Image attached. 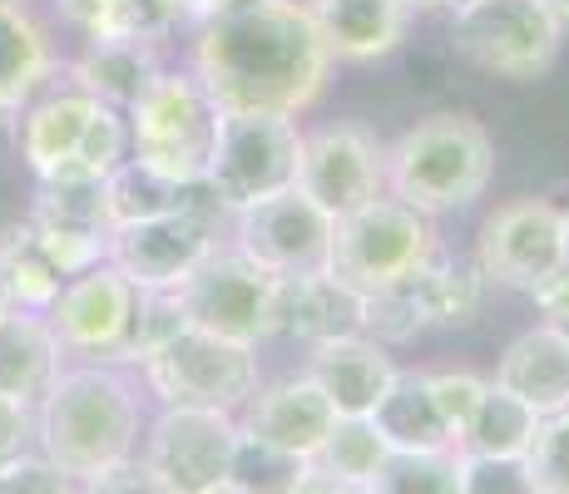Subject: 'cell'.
Segmentation results:
<instances>
[{
  "instance_id": "4dcf8cb0",
  "label": "cell",
  "mask_w": 569,
  "mask_h": 494,
  "mask_svg": "<svg viewBox=\"0 0 569 494\" xmlns=\"http://www.w3.org/2000/svg\"><path fill=\"white\" fill-rule=\"evenodd\" d=\"M193 189L183 183L163 179V173L144 169L139 159H124L114 173L104 179V208H109V233L124 223H144V218H163V213H179L189 203Z\"/></svg>"
},
{
  "instance_id": "d6a6232c",
  "label": "cell",
  "mask_w": 569,
  "mask_h": 494,
  "mask_svg": "<svg viewBox=\"0 0 569 494\" xmlns=\"http://www.w3.org/2000/svg\"><path fill=\"white\" fill-rule=\"evenodd\" d=\"M308 470H312V460L258 441V435H248L238 425V445H233V460H228V485L238 494H292Z\"/></svg>"
},
{
  "instance_id": "c3c4849f",
  "label": "cell",
  "mask_w": 569,
  "mask_h": 494,
  "mask_svg": "<svg viewBox=\"0 0 569 494\" xmlns=\"http://www.w3.org/2000/svg\"><path fill=\"white\" fill-rule=\"evenodd\" d=\"M10 312V296H6V282H0V316Z\"/></svg>"
},
{
  "instance_id": "d590c367",
  "label": "cell",
  "mask_w": 569,
  "mask_h": 494,
  "mask_svg": "<svg viewBox=\"0 0 569 494\" xmlns=\"http://www.w3.org/2000/svg\"><path fill=\"white\" fill-rule=\"evenodd\" d=\"M530 494H569V411L545 415L530 450L520 460Z\"/></svg>"
},
{
  "instance_id": "f6af8a7d",
  "label": "cell",
  "mask_w": 569,
  "mask_h": 494,
  "mask_svg": "<svg viewBox=\"0 0 569 494\" xmlns=\"http://www.w3.org/2000/svg\"><path fill=\"white\" fill-rule=\"evenodd\" d=\"M540 6H545V10H550V16H555V20H560V26H565V30H569V0H540Z\"/></svg>"
},
{
  "instance_id": "83f0119b",
  "label": "cell",
  "mask_w": 569,
  "mask_h": 494,
  "mask_svg": "<svg viewBox=\"0 0 569 494\" xmlns=\"http://www.w3.org/2000/svg\"><path fill=\"white\" fill-rule=\"evenodd\" d=\"M84 40H169L189 20V0H70Z\"/></svg>"
},
{
  "instance_id": "52a82bcc",
  "label": "cell",
  "mask_w": 569,
  "mask_h": 494,
  "mask_svg": "<svg viewBox=\"0 0 569 494\" xmlns=\"http://www.w3.org/2000/svg\"><path fill=\"white\" fill-rule=\"evenodd\" d=\"M183 322L238 346H262L282 332V278L248 262L233 243H218L179 282Z\"/></svg>"
},
{
  "instance_id": "ac0fdd59",
  "label": "cell",
  "mask_w": 569,
  "mask_h": 494,
  "mask_svg": "<svg viewBox=\"0 0 569 494\" xmlns=\"http://www.w3.org/2000/svg\"><path fill=\"white\" fill-rule=\"evenodd\" d=\"M238 425H243L248 435H258V441L312 460L317 445L327 441V431L337 425V411H332V401L312 386L308 371H292V376H278L248 395V405L238 411Z\"/></svg>"
},
{
  "instance_id": "f35d334b",
  "label": "cell",
  "mask_w": 569,
  "mask_h": 494,
  "mask_svg": "<svg viewBox=\"0 0 569 494\" xmlns=\"http://www.w3.org/2000/svg\"><path fill=\"white\" fill-rule=\"evenodd\" d=\"M466 494H530L520 465L506 460H466Z\"/></svg>"
},
{
  "instance_id": "e0dca14e",
  "label": "cell",
  "mask_w": 569,
  "mask_h": 494,
  "mask_svg": "<svg viewBox=\"0 0 569 494\" xmlns=\"http://www.w3.org/2000/svg\"><path fill=\"white\" fill-rule=\"evenodd\" d=\"M134 316V288L114 262H94L90 272H74L60 282L46 322L64 356L80 361H109L114 366Z\"/></svg>"
},
{
  "instance_id": "ab89813d",
  "label": "cell",
  "mask_w": 569,
  "mask_h": 494,
  "mask_svg": "<svg viewBox=\"0 0 569 494\" xmlns=\"http://www.w3.org/2000/svg\"><path fill=\"white\" fill-rule=\"evenodd\" d=\"M80 494H163L159 490V480L144 470V460H124V465H114V470H104V475H94V480H84Z\"/></svg>"
},
{
  "instance_id": "7c38bea8",
  "label": "cell",
  "mask_w": 569,
  "mask_h": 494,
  "mask_svg": "<svg viewBox=\"0 0 569 494\" xmlns=\"http://www.w3.org/2000/svg\"><path fill=\"white\" fill-rule=\"evenodd\" d=\"M302 129L288 114H223L213 163H208V193L233 218L238 208L272 198L298 183Z\"/></svg>"
},
{
  "instance_id": "ee69618b",
  "label": "cell",
  "mask_w": 569,
  "mask_h": 494,
  "mask_svg": "<svg viewBox=\"0 0 569 494\" xmlns=\"http://www.w3.org/2000/svg\"><path fill=\"white\" fill-rule=\"evenodd\" d=\"M228 6H238V0H189V20L199 26V20L218 16V10H228Z\"/></svg>"
},
{
  "instance_id": "6da1fadb",
  "label": "cell",
  "mask_w": 569,
  "mask_h": 494,
  "mask_svg": "<svg viewBox=\"0 0 569 494\" xmlns=\"http://www.w3.org/2000/svg\"><path fill=\"white\" fill-rule=\"evenodd\" d=\"M308 0H238L199 20L189 70L223 114H308L332 74Z\"/></svg>"
},
{
  "instance_id": "2e32d148",
  "label": "cell",
  "mask_w": 569,
  "mask_h": 494,
  "mask_svg": "<svg viewBox=\"0 0 569 494\" xmlns=\"http://www.w3.org/2000/svg\"><path fill=\"white\" fill-rule=\"evenodd\" d=\"M298 193H308L327 218H347L387 193V144L362 124H322L302 134Z\"/></svg>"
},
{
  "instance_id": "8d00e7d4",
  "label": "cell",
  "mask_w": 569,
  "mask_h": 494,
  "mask_svg": "<svg viewBox=\"0 0 569 494\" xmlns=\"http://www.w3.org/2000/svg\"><path fill=\"white\" fill-rule=\"evenodd\" d=\"M421 376H426V391H431L436 411H441L446 431H451V441H456V431L476 415L490 376H476V371H466V366H431V371H421Z\"/></svg>"
},
{
  "instance_id": "5b68a950",
  "label": "cell",
  "mask_w": 569,
  "mask_h": 494,
  "mask_svg": "<svg viewBox=\"0 0 569 494\" xmlns=\"http://www.w3.org/2000/svg\"><path fill=\"white\" fill-rule=\"evenodd\" d=\"M124 119H129V159L183 183V189L208 179L218 134H223V109H218V99L203 90V80L189 64L183 70L163 64L144 84V94L124 109Z\"/></svg>"
},
{
  "instance_id": "7dc6e473",
  "label": "cell",
  "mask_w": 569,
  "mask_h": 494,
  "mask_svg": "<svg viewBox=\"0 0 569 494\" xmlns=\"http://www.w3.org/2000/svg\"><path fill=\"white\" fill-rule=\"evenodd\" d=\"M203 494H238L233 485H228V480H223V485H213V490H203Z\"/></svg>"
},
{
  "instance_id": "7402d4cb",
  "label": "cell",
  "mask_w": 569,
  "mask_h": 494,
  "mask_svg": "<svg viewBox=\"0 0 569 494\" xmlns=\"http://www.w3.org/2000/svg\"><path fill=\"white\" fill-rule=\"evenodd\" d=\"M367 296L347 288L337 272H308V278H282V332L302 346L332 342V336L362 332Z\"/></svg>"
},
{
  "instance_id": "b9f144b4",
  "label": "cell",
  "mask_w": 569,
  "mask_h": 494,
  "mask_svg": "<svg viewBox=\"0 0 569 494\" xmlns=\"http://www.w3.org/2000/svg\"><path fill=\"white\" fill-rule=\"evenodd\" d=\"M530 296H535V306H540V322L555 326V332L569 342V262L555 272L550 282H545L540 292H530Z\"/></svg>"
},
{
  "instance_id": "5bb4252c",
  "label": "cell",
  "mask_w": 569,
  "mask_h": 494,
  "mask_svg": "<svg viewBox=\"0 0 569 494\" xmlns=\"http://www.w3.org/2000/svg\"><path fill=\"white\" fill-rule=\"evenodd\" d=\"M332 228L337 218H327L308 193L282 189L238 208L228 218V243L248 262L268 268L272 278H308V272H322L332 258Z\"/></svg>"
},
{
  "instance_id": "681fc988",
  "label": "cell",
  "mask_w": 569,
  "mask_h": 494,
  "mask_svg": "<svg viewBox=\"0 0 569 494\" xmlns=\"http://www.w3.org/2000/svg\"><path fill=\"white\" fill-rule=\"evenodd\" d=\"M565 258H569V203H565Z\"/></svg>"
},
{
  "instance_id": "d4e9b609",
  "label": "cell",
  "mask_w": 569,
  "mask_h": 494,
  "mask_svg": "<svg viewBox=\"0 0 569 494\" xmlns=\"http://www.w3.org/2000/svg\"><path fill=\"white\" fill-rule=\"evenodd\" d=\"M60 366H64V351L54 342L46 316L10 306L0 316V395H10L20 405H36L50 391V381L60 376Z\"/></svg>"
},
{
  "instance_id": "74e56055",
  "label": "cell",
  "mask_w": 569,
  "mask_h": 494,
  "mask_svg": "<svg viewBox=\"0 0 569 494\" xmlns=\"http://www.w3.org/2000/svg\"><path fill=\"white\" fill-rule=\"evenodd\" d=\"M0 494H80V485L60 475L40 450H26L16 460H0Z\"/></svg>"
},
{
  "instance_id": "60d3db41",
  "label": "cell",
  "mask_w": 569,
  "mask_h": 494,
  "mask_svg": "<svg viewBox=\"0 0 569 494\" xmlns=\"http://www.w3.org/2000/svg\"><path fill=\"white\" fill-rule=\"evenodd\" d=\"M36 445V405L0 395V460H16Z\"/></svg>"
},
{
  "instance_id": "ba28073f",
  "label": "cell",
  "mask_w": 569,
  "mask_h": 494,
  "mask_svg": "<svg viewBox=\"0 0 569 494\" xmlns=\"http://www.w3.org/2000/svg\"><path fill=\"white\" fill-rule=\"evenodd\" d=\"M451 46L480 74L525 84L555 70L565 26L540 0H470L451 10Z\"/></svg>"
},
{
  "instance_id": "9a60e30c",
  "label": "cell",
  "mask_w": 569,
  "mask_h": 494,
  "mask_svg": "<svg viewBox=\"0 0 569 494\" xmlns=\"http://www.w3.org/2000/svg\"><path fill=\"white\" fill-rule=\"evenodd\" d=\"M144 470L163 494H203L228 480V460L238 445V415L199 411V405H163L144 435Z\"/></svg>"
},
{
  "instance_id": "3957f363",
  "label": "cell",
  "mask_w": 569,
  "mask_h": 494,
  "mask_svg": "<svg viewBox=\"0 0 569 494\" xmlns=\"http://www.w3.org/2000/svg\"><path fill=\"white\" fill-rule=\"evenodd\" d=\"M496 179V139L476 114H426L387 144V198L426 218L466 213Z\"/></svg>"
},
{
  "instance_id": "cb8c5ba5",
  "label": "cell",
  "mask_w": 569,
  "mask_h": 494,
  "mask_svg": "<svg viewBox=\"0 0 569 494\" xmlns=\"http://www.w3.org/2000/svg\"><path fill=\"white\" fill-rule=\"evenodd\" d=\"M159 70H163L159 40H84V50L70 60V80L114 109L134 104Z\"/></svg>"
},
{
  "instance_id": "484cf974",
  "label": "cell",
  "mask_w": 569,
  "mask_h": 494,
  "mask_svg": "<svg viewBox=\"0 0 569 494\" xmlns=\"http://www.w3.org/2000/svg\"><path fill=\"white\" fill-rule=\"evenodd\" d=\"M535 431H540V415H535L520 395H510L506 386L490 381L486 395H480V405H476V415L456 431L451 450L461 460H506V465H520L525 450L535 441Z\"/></svg>"
},
{
  "instance_id": "f546056e",
  "label": "cell",
  "mask_w": 569,
  "mask_h": 494,
  "mask_svg": "<svg viewBox=\"0 0 569 494\" xmlns=\"http://www.w3.org/2000/svg\"><path fill=\"white\" fill-rule=\"evenodd\" d=\"M0 282H6V296L10 306H20V312H50L54 292H60V272H54V262L46 258V248L36 243V233H30V223H10L6 233H0Z\"/></svg>"
},
{
  "instance_id": "4316f807",
  "label": "cell",
  "mask_w": 569,
  "mask_h": 494,
  "mask_svg": "<svg viewBox=\"0 0 569 494\" xmlns=\"http://www.w3.org/2000/svg\"><path fill=\"white\" fill-rule=\"evenodd\" d=\"M381 441L391 445V455H431V450H451V431H446L441 411H436L431 391H426L421 371H397L391 391L381 395V405L371 411Z\"/></svg>"
},
{
  "instance_id": "f1b7e54d",
  "label": "cell",
  "mask_w": 569,
  "mask_h": 494,
  "mask_svg": "<svg viewBox=\"0 0 569 494\" xmlns=\"http://www.w3.org/2000/svg\"><path fill=\"white\" fill-rule=\"evenodd\" d=\"M26 223L30 228H50V233H94V238H109L104 179H40Z\"/></svg>"
},
{
  "instance_id": "7bdbcfd3",
  "label": "cell",
  "mask_w": 569,
  "mask_h": 494,
  "mask_svg": "<svg viewBox=\"0 0 569 494\" xmlns=\"http://www.w3.org/2000/svg\"><path fill=\"white\" fill-rule=\"evenodd\" d=\"M292 494H367V490L362 485H347V480L322 475V470H308V475H302V485L292 490Z\"/></svg>"
},
{
  "instance_id": "277c9868",
  "label": "cell",
  "mask_w": 569,
  "mask_h": 494,
  "mask_svg": "<svg viewBox=\"0 0 569 494\" xmlns=\"http://www.w3.org/2000/svg\"><path fill=\"white\" fill-rule=\"evenodd\" d=\"M16 144L40 179H109L129 159L124 109L100 104L74 80H50L16 119Z\"/></svg>"
},
{
  "instance_id": "8fae6325",
  "label": "cell",
  "mask_w": 569,
  "mask_h": 494,
  "mask_svg": "<svg viewBox=\"0 0 569 494\" xmlns=\"http://www.w3.org/2000/svg\"><path fill=\"white\" fill-rule=\"evenodd\" d=\"M486 302V278L476 262H456L436 252L421 272L387 292H371L362 306V332L381 346L416 342L421 332H451V326H470Z\"/></svg>"
},
{
  "instance_id": "603a6c76",
  "label": "cell",
  "mask_w": 569,
  "mask_h": 494,
  "mask_svg": "<svg viewBox=\"0 0 569 494\" xmlns=\"http://www.w3.org/2000/svg\"><path fill=\"white\" fill-rule=\"evenodd\" d=\"M50 30L36 20L26 0H0V119L20 114L54 80Z\"/></svg>"
},
{
  "instance_id": "30bf717a",
  "label": "cell",
  "mask_w": 569,
  "mask_h": 494,
  "mask_svg": "<svg viewBox=\"0 0 569 494\" xmlns=\"http://www.w3.org/2000/svg\"><path fill=\"white\" fill-rule=\"evenodd\" d=\"M149 395L159 405H199V411H228L238 415L248 395L262 386L258 371V346H238L223 336H208L199 326H183L169 346L139 366Z\"/></svg>"
},
{
  "instance_id": "836d02e7",
  "label": "cell",
  "mask_w": 569,
  "mask_h": 494,
  "mask_svg": "<svg viewBox=\"0 0 569 494\" xmlns=\"http://www.w3.org/2000/svg\"><path fill=\"white\" fill-rule=\"evenodd\" d=\"M367 494H466V460L456 450L431 455H391Z\"/></svg>"
},
{
  "instance_id": "9c48e42d",
  "label": "cell",
  "mask_w": 569,
  "mask_h": 494,
  "mask_svg": "<svg viewBox=\"0 0 569 494\" xmlns=\"http://www.w3.org/2000/svg\"><path fill=\"white\" fill-rule=\"evenodd\" d=\"M223 223H228L223 203L208 193V183H193L189 203L179 213L114 228L104 262H114L134 292H179V282L218 248V228Z\"/></svg>"
},
{
  "instance_id": "bcb514c9",
  "label": "cell",
  "mask_w": 569,
  "mask_h": 494,
  "mask_svg": "<svg viewBox=\"0 0 569 494\" xmlns=\"http://www.w3.org/2000/svg\"><path fill=\"white\" fill-rule=\"evenodd\" d=\"M407 10H411V16H416V10H421V16H426V10H451V0H407Z\"/></svg>"
},
{
  "instance_id": "e575fe53",
  "label": "cell",
  "mask_w": 569,
  "mask_h": 494,
  "mask_svg": "<svg viewBox=\"0 0 569 494\" xmlns=\"http://www.w3.org/2000/svg\"><path fill=\"white\" fill-rule=\"evenodd\" d=\"M183 306H179V292H134V316H129V336H124V351L119 361L124 366H144L159 346H169L173 336L183 332Z\"/></svg>"
},
{
  "instance_id": "44dd1931",
  "label": "cell",
  "mask_w": 569,
  "mask_h": 494,
  "mask_svg": "<svg viewBox=\"0 0 569 494\" xmlns=\"http://www.w3.org/2000/svg\"><path fill=\"white\" fill-rule=\"evenodd\" d=\"M317 30H322L332 60L371 64L387 60L407 40L411 10L407 0H308Z\"/></svg>"
},
{
  "instance_id": "d6986e66",
  "label": "cell",
  "mask_w": 569,
  "mask_h": 494,
  "mask_svg": "<svg viewBox=\"0 0 569 494\" xmlns=\"http://www.w3.org/2000/svg\"><path fill=\"white\" fill-rule=\"evenodd\" d=\"M312 386L332 401L337 415H371L381 405V395L397 381V361L381 342H371L367 332L352 336H332V342L308 346V366Z\"/></svg>"
},
{
  "instance_id": "8992f818",
  "label": "cell",
  "mask_w": 569,
  "mask_h": 494,
  "mask_svg": "<svg viewBox=\"0 0 569 494\" xmlns=\"http://www.w3.org/2000/svg\"><path fill=\"white\" fill-rule=\"evenodd\" d=\"M436 252H441L436 218L416 213V208L381 193L367 208H357V213L337 218L327 272H337L347 288L371 296V292H387L397 282H407Z\"/></svg>"
},
{
  "instance_id": "4fadbf2b",
  "label": "cell",
  "mask_w": 569,
  "mask_h": 494,
  "mask_svg": "<svg viewBox=\"0 0 569 494\" xmlns=\"http://www.w3.org/2000/svg\"><path fill=\"white\" fill-rule=\"evenodd\" d=\"M565 262V203L555 198H510L486 218L476 238V272L486 278V288L530 296Z\"/></svg>"
},
{
  "instance_id": "1f68e13d",
  "label": "cell",
  "mask_w": 569,
  "mask_h": 494,
  "mask_svg": "<svg viewBox=\"0 0 569 494\" xmlns=\"http://www.w3.org/2000/svg\"><path fill=\"white\" fill-rule=\"evenodd\" d=\"M387 460H391V445L381 441V431H377V421H371V415H337V425L327 431V441L317 445L312 470H322V475L367 490Z\"/></svg>"
},
{
  "instance_id": "ffe728a7",
  "label": "cell",
  "mask_w": 569,
  "mask_h": 494,
  "mask_svg": "<svg viewBox=\"0 0 569 494\" xmlns=\"http://www.w3.org/2000/svg\"><path fill=\"white\" fill-rule=\"evenodd\" d=\"M496 386H506L510 395H520L535 415H560L569 411V342L555 326L535 322L500 351L496 361Z\"/></svg>"
},
{
  "instance_id": "f907efd6",
  "label": "cell",
  "mask_w": 569,
  "mask_h": 494,
  "mask_svg": "<svg viewBox=\"0 0 569 494\" xmlns=\"http://www.w3.org/2000/svg\"><path fill=\"white\" fill-rule=\"evenodd\" d=\"M461 6H470V0H451V10H461Z\"/></svg>"
},
{
  "instance_id": "7a4b0ae2",
  "label": "cell",
  "mask_w": 569,
  "mask_h": 494,
  "mask_svg": "<svg viewBox=\"0 0 569 494\" xmlns=\"http://www.w3.org/2000/svg\"><path fill=\"white\" fill-rule=\"evenodd\" d=\"M139 435H144L139 391L109 361L60 366L50 391L36 401V450L74 485L134 460Z\"/></svg>"
}]
</instances>
